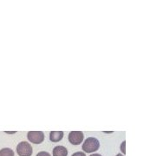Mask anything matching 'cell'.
<instances>
[{
	"label": "cell",
	"instance_id": "cell-1",
	"mask_svg": "<svg viewBox=\"0 0 156 156\" xmlns=\"http://www.w3.org/2000/svg\"><path fill=\"white\" fill-rule=\"evenodd\" d=\"M100 142L99 140L94 137H89L85 140L83 144V150L85 153H93L99 149Z\"/></svg>",
	"mask_w": 156,
	"mask_h": 156
},
{
	"label": "cell",
	"instance_id": "cell-2",
	"mask_svg": "<svg viewBox=\"0 0 156 156\" xmlns=\"http://www.w3.org/2000/svg\"><path fill=\"white\" fill-rule=\"evenodd\" d=\"M17 153L19 156H31L33 149L27 141H21L17 146Z\"/></svg>",
	"mask_w": 156,
	"mask_h": 156
},
{
	"label": "cell",
	"instance_id": "cell-3",
	"mask_svg": "<svg viewBox=\"0 0 156 156\" xmlns=\"http://www.w3.org/2000/svg\"><path fill=\"white\" fill-rule=\"evenodd\" d=\"M27 138L33 144H40L44 140V134L42 131H30L27 134Z\"/></svg>",
	"mask_w": 156,
	"mask_h": 156
},
{
	"label": "cell",
	"instance_id": "cell-4",
	"mask_svg": "<svg viewBox=\"0 0 156 156\" xmlns=\"http://www.w3.org/2000/svg\"><path fill=\"white\" fill-rule=\"evenodd\" d=\"M84 135L81 131H71L69 134V140L73 145H79L83 142Z\"/></svg>",
	"mask_w": 156,
	"mask_h": 156
},
{
	"label": "cell",
	"instance_id": "cell-5",
	"mask_svg": "<svg viewBox=\"0 0 156 156\" xmlns=\"http://www.w3.org/2000/svg\"><path fill=\"white\" fill-rule=\"evenodd\" d=\"M64 133L62 131H51L50 133V140L52 142H58L63 138Z\"/></svg>",
	"mask_w": 156,
	"mask_h": 156
},
{
	"label": "cell",
	"instance_id": "cell-6",
	"mask_svg": "<svg viewBox=\"0 0 156 156\" xmlns=\"http://www.w3.org/2000/svg\"><path fill=\"white\" fill-rule=\"evenodd\" d=\"M67 148L63 146H56L53 149V156H67Z\"/></svg>",
	"mask_w": 156,
	"mask_h": 156
},
{
	"label": "cell",
	"instance_id": "cell-7",
	"mask_svg": "<svg viewBox=\"0 0 156 156\" xmlns=\"http://www.w3.org/2000/svg\"><path fill=\"white\" fill-rule=\"evenodd\" d=\"M0 156H14V152L9 147H5L0 150Z\"/></svg>",
	"mask_w": 156,
	"mask_h": 156
},
{
	"label": "cell",
	"instance_id": "cell-8",
	"mask_svg": "<svg viewBox=\"0 0 156 156\" xmlns=\"http://www.w3.org/2000/svg\"><path fill=\"white\" fill-rule=\"evenodd\" d=\"M36 156H51V155H50L48 152L43 151V152H39L38 154H37Z\"/></svg>",
	"mask_w": 156,
	"mask_h": 156
},
{
	"label": "cell",
	"instance_id": "cell-9",
	"mask_svg": "<svg viewBox=\"0 0 156 156\" xmlns=\"http://www.w3.org/2000/svg\"><path fill=\"white\" fill-rule=\"evenodd\" d=\"M125 146H126V141L124 140L122 142V144L121 145V150L123 154H126V148H125Z\"/></svg>",
	"mask_w": 156,
	"mask_h": 156
},
{
	"label": "cell",
	"instance_id": "cell-10",
	"mask_svg": "<svg viewBox=\"0 0 156 156\" xmlns=\"http://www.w3.org/2000/svg\"><path fill=\"white\" fill-rule=\"evenodd\" d=\"M72 156H86V154L83 152H76V153L73 154Z\"/></svg>",
	"mask_w": 156,
	"mask_h": 156
},
{
	"label": "cell",
	"instance_id": "cell-11",
	"mask_svg": "<svg viewBox=\"0 0 156 156\" xmlns=\"http://www.w3.org/2000/svg\"><path fill=\"white\" fill-rule=\"evenodd\" d=\"M89 156H101V154H91V155Z\"/></svg>",
	"mask_w": 156,
	"mask_h": 156
},
{
	"label": "cell",
	"instance_id": "cell-12",
	"mask_svg": "<svg viewBox=\"0 0 156 156\" xmlns=\"http://www.w3.org/2000/svg\"><path fill=\"white\" fill-rule=\"evenodd\" d=\"M116 156H124V155H123V154H118Z\"/></svg>",
	"mask_w": 156,
	"mask_h": 156
}]
</instances>
